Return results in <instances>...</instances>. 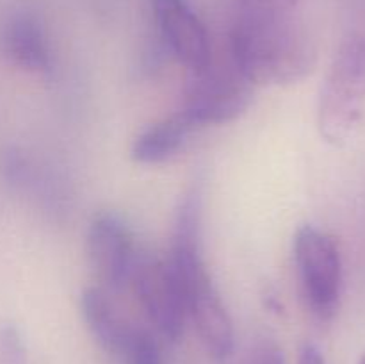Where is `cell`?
I'll list each match as a JSON object with an SVG mask.
<instances>
[{"label": "cell", "instance_id": "cell-14", "mask_svg": "<svg viewBox=\"0 0 365 364\" xmlns=\"http://www.w3.org/2000/svg\"><path fill=\"white\" fill-rule=\"evenodd\" d=\"M298 0H241V11H264V13H289Z\"/></svg>", "mask_w": 365, "mask_h": 364}, {"label": "cell", "instance_id": "cell-2", "mask_svg": "<svg viewBox=\"0 0 365 364\" xmlns=\"http://www.w3.org/2000/svg\"><path fill=\"white\" fill-rule=\"evenodd\" d=\"M365 116V36L355 34L339 49L317 106L321 138L344 146L356 136Z\"/></svg>", "mask_w": 365, "mask_h": 364}, {"label": "cell", "instance_id": "cell-18", "mask_svg": "<svg viewBox=\"0 0 365 364\" xmlns=\"http://www.w3.org/2000/svg\"><path fill=\"white\" fill-rule=\"evenodd\" d=\"M359 364H365V353L362 355V359H360V363Z\"/></svg>", "mask_w": 365, "mask_h": 364}, {"label": "cell", "instance_id": "cell-10", "mask_svg": "<svg viewBox=\"0 0 365 364\" xmlns=\"http://www.w3.org/2000/svg\"><path fill=\"white\" fill-rule=\"evenodd\" d=\"M81 310L95 341L120 360L139 330L138 325L128 321L100 288H88L82 293Z\"/></svg>", "mask_w": 365, "mask_h": 364}, {"label": "cell", "instance_id": "cell-7", "mask_svg": "<svg viewBox=\"0 0 365 364\" xmlns=\"http://www.w3.org/2000/svg\"><path fill=\"white\" fill-rule=\"evenodd\" d=\"M88 259L96 278L110 291L132 280L138 256L128 225L114 213H100L91 220L86 238Z\"/></svg>", "mask_w": 365, "mask_h": 364}, {"label": "cell", "instance_id": "cell-5", "mask_svg": "<svg viewBox=\"0 0 365 364\" xmlns=\"http://www.w3.org/2000/svg\"><path fill=\"white\" fill-rule=\"evenodd\" d=\"M252 100L253 84L246 81L230 57L227 64L210 59L205 68L192 71L180 113L195 128L221 125L245 114Z\"/></svg>", "mask_w": 365, "mask_h": 364}, {"label": "cell", "instance_id": "cell-9", "mask_svg": "<svg viewBox=\"0 0 365 364\" xmlns=\"http://www.w3.org/2000/svg\"><path fill=\"white\" fill-rule=\"evenodd\" d=\"M0 52L20 70L43 74L52 66V50L43 21L31 11H11L0 21Z\"/></svg>", "mask_w": 365, "mask_h": 364}, {"label": "cell", "instance_id": "cell-12", "mask_svg": "<svg viewBox=\"0 0 365 364\" xmlns=\"http://www.w3.org/2000/svg\"><path fill=\"white\" fill-rule=\"evenodd\" d=\"M121 364H163L159 343L146 328L139 327L134 339L120 359Z\"/></svg>", "mask_w": 365, "mask_h": 364}, {"label": "cell", "instance_id": "cell-4", "mask_svg": "<svg viewBox=\"0 0 365 364\" xmlns=\"http://www.w3.org/2000/svg\"><path fill=\"white\" fill-rule=\"evenodd\" d=\"M294 261L310 313L317 320H331L342 293V259L337 243L327 232L303 225L294 236Z\"/></svg>", "mask_w": 365, "mask_h": 364}, {"label": "cell", "instance_id": "cell-11", "mask_svg": "<svg viewBox=\"0 0 365 364\" xmlns=\"http://www.w3.org/2000/svg\"><path fill=\"white\" fill-rule=\"evenodd\" d=\"M192 131L195 127L178 111L170 118L150 125L134 139L130 148L132 159L141 164L164 163L184 146Z\"/></svg>", "mask_w": 365, "mask_h": 364}, {"label": "cell", "instance_id": "cell-3", "mask_svg": "<svg viewBox=\"0 0 365 364\" xmlns=\"http://www.w3.org/2000/svg\"><path fill=\"white\" fill-rule=\"evenodd\" d=\"M168 261L180 280L187 318L205 352L216 360L228 359L235 345L234 325L203 263L202 243H173Z\"/></svg>", "mask_w": 365, "mask_h": 364}, {"label": "cell", "instance_id": "cell-15", "mask_svg": "<svg viewBox=\"0 0 365 364\" xmlns=\"http://www.w3.org/2000/svg\"><path fill=\"white\" fill-rule=\"evenodd\" d=\"M246 364H287L284 352L273 343H262L250 355Z\"/></svg>", "mask_w": 365, "mask_h": 364}, {"label": "cell", "instance_id": "cell-6", "mask_svg": "<svg viewBox=\"0 0 365 364\" xmlns=\"http://www.w3.org/2000/svg\"><path fill=\"white\" fill-rule=\"evenodd\" d=\"M130 282L150 323L170 341L180 339L187 309L180 280L170 261L138 259Z\"/></svg>", "mask_w": 365, "mask_h": 364}, {"label": "cell", "instance_id": "cell-1", "mask_svg": "<svg viewBox=\"0 0 365 364\" xmlns=\"http://www.w3.org/2000/svg\"><path fill=\"white\" fill-rule=\"evenodd\" d=\"M228 50L232 63L253 86L303 81L316 64L312 45L287 13L241 11Z\"/></svg>", "mask_w": 365, "mask_h": 364}, {"label": "cell", "instance_id": "cell-17", "mask_svg": "<svg viewBox=\"0 0 365 364\" xmlns=\"http://www.w3.org/2000/svg\"><path fill=\"white\" fill-rule=\"evenodd\" d=\"M264 300H266L267 309L273 310V313H277V314H282V310H284V305H282V302L278 300V296L274 295L273 291H267L266 295H264Z\"/></svg>", "mask_w": 365, "mask_h": 364}, {"label": "cell", "instance_id": "cell-16", "mask_svg": "<svg viewBox=\"0 0 365 364\" xmlns=\"http://www.w3.org/2000/svg\"><path fill=\"white\" fill-rule=\"evenodd\" d=\"M298 364H327V359H324L317 346L305 345L299 350Z\"/></svg>", "mask_w": 365, "mask_h": 364}, {"label": "cell", "instance_id": "cell-13", "mask_svg": "<svg viewBox=\"0 0 365 364\" xmlns=\"http://www.w3.org/2000/svg\"><path fill=\"white\" fill-rule=\"evenodd\" d=\"M0 364H29L27 346L14 323L0 325Z\"/></svg>", "mask_w": 365, "mask_h": 364}, {"label": "cell", "instance_id": "cell-8", "mask_svg": "<svg viewBox=\"0 0 365 364\" xmlns=\"http://www.w3.org/2000/svg\"><path fill=\"white\" fill-rule=\"evenodd\" d=\"M150 6L175 59L191 71L205 68L212 59L209 32L187 0H150Z\"/></svg>", "mask_w": 365, "mask_h": 364}]
</instances>
